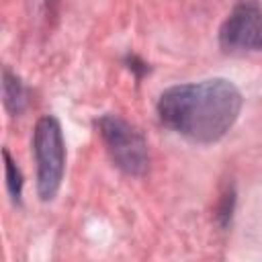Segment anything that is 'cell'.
<instances>
[{"label": "cell", "mask_w": 262, "mask_h": 262, "mask_svg": "<svg viewBox=\"0 0 262 262\" xmlns=\"http://www.w3.org/2000/svg\"><path fill=\"white\" fill-rule=\"evenodd\" d=\"M113 164L129 176H143L149 168V149L143 133L119 115L106 113L96 121Z\"/></svg>", "instance_id": "3"}, {"label": "cell", "mask_w": 262, "mask_h": 262, "mask_svg": "<svg viewBox=\"0 0 262 262\" xmlns=\"http://www.w3.org/2000/svg\"><path fill=\"white\" fill-rule=\"evenodd\" d=\"M2 156H4V172H6V188H8V194L12 199L14 205H20V196H23V172L20 168L16 166V162L12 160L10 151L8 149H2Z\"/></svg>", "instance_id": "6"}, {"label": "cell", "mask_w": 262, "mask_h": 262, "mask_svg": "<svg viewBox=\"0 0 262 262\" xmlns=\"http://www.w3.org/2000/svg\"><path fill=\"white\" fill-rule=\"evenodd\" d=\"M242 92L227 78L174 84L156 102L158 119L176 135L209 145L223 139L242 113Z\"/></svg>", "instance_id": "1"}, {"label": "cell", "mask_w": 262, "mask_h": 262, "mask_svg": "<svg viewBox=\"0 0 262 262\" xmlns=\"http://www.w3.org/2000/svg\"><path fill=\"white\" fill-rule=\"evenodd\" d=\"M219 45L229 53L262 51V4L239 0L219 27Z\"/></svg>", "instance_id": "4"}, {"label": "cell", "mask_w": 262, "mask_h": 262, "mask_svg": "<svg viewBox=\"0 0 262 262\" xmlns=\"http://www.w3.org/2000/svg\"><path fill=\"white\" fill-rule=\"evenodd\" d=\"M33 154L37 164V194L43 203L57 196L66 172V141L59 121L45 115L33 131Z\"/></svg>", "instance_id": "2"}, {"label": "cell", "mask_w": 262, "mask_h": 262, "mask_svg": "<svg viewBox=\"0 0 262 262\" xmlns=\"http://www.w3.org/2000/svg\"><path fill=\"white\" fill-rule=\"evenodd\" d=\"M2 102L12 117L20 115L27 106V88L20 78L8 68L2 70Z\"/></svg>", "instance_id": "5"}]
</instances>
